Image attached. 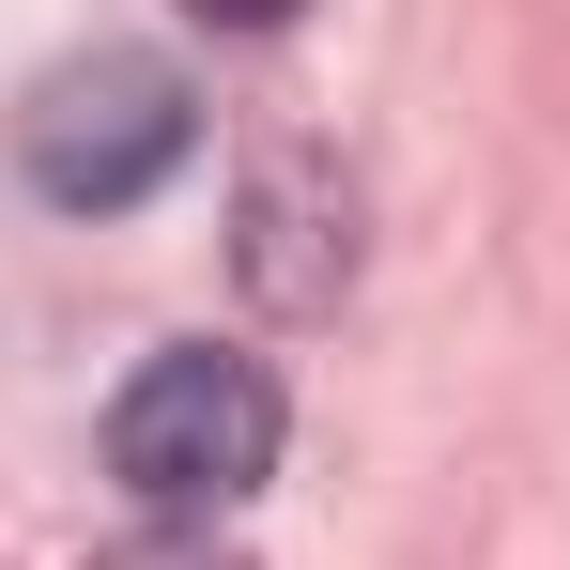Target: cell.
I'll return each instance as SVG.
<instances>
[{
	"label": "cell",
	"instance_id": "6da1fadb",
	"mask_svg": "<svg viewBox=\"0 0 570 570\" xmlns=\"http://www.w3.org/2000/svg\"><path fill=\"white\" fill-rule=\"evenodd\" d=\"M108 478L139 493V509H247L263 478H278V371L263 355H216V340H170L155 371L108 401Z\"/></svg>",
	"mask_w": 570,
	"mask_h": 570
},
{
	"label": "cell",
	"instance_id": "7a4b0ae2",
	"mask_svg": "<svg viewBox=\"0 0 570 570\" xmlns=\"http://www.w3.org/2000/svg\"><path fill=\"white\" fill-rule=\"evenodd\" d=\"M186 155H200V94L155 47H94L62 78H31V108H16V170L62 216H139Z\"/></svg>",
	"mask_w": 570,
	"mask_h": 570
},
{
	"label": "cell",
	"instance_id": "3957f363",
	"mask_svg": "<svg viewBox=\"0 0 570 570\" xmlns=\"http://www.w3.org/2000/svg\"><path fill=\"white\" fill-rule=\"evenodd\" d=\"M355 278V200L324 155H263L247 170V293L263 308H324V293Z\"/></svg>",
	"mask_w": 570,
	"mask_h": 570
},
{
	"label": "cell",
	"instance_id": "277c9868",
	"mask_svg": "<svg viewBox=\"0 0 570 570\" xmlns=\"http://www.w3.org/2000/svg\"><path fill=\"white\" fill-rule=\"evenodd\" d=\"M94 570H247V556H232L216 524H139V540H108Z\"/></svg>",
	"mask_w": 570,
	"mask_h": 570
},
{
	"label": "cell",
	"instance_id": "5b68a950",
	"mask_svg": "<svg viewBox=\"0 0 570 570\" xmlns=\"http://www.w3.org/2000/svg\"><path fill=\"white\" fill-rule=\"evenodd\" d=\"M186 16H216V31H278L293 0H186Z\"/></svg>",
	"mask_w": 570,
	"mask_h": 570
}]
</instances>
